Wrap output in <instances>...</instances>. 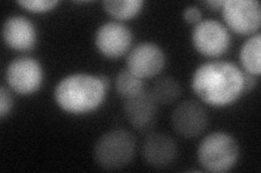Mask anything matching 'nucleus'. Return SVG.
I'll use <instances>...</instances> for the list:
<instances>
[{"instance_id":"7","label":"nucleus","mask_w":261,"mask_h":173,"mask_svg":"<svg viewBox=\"0 0 261 173\" xmlns=\"http://www.w3.org/2000/svg\"><path fill=\"white\" fill-rule=\"evenodd\" d=\"M5 78L7 85L14 92L29 95L35 93L42 86L44 72L37 60L30 56H21L8 65Z\"/></svg>"},{"instance_id":"14","label":"nucleus","mask_w":261,"mask_h":173,"mask_svg":"<svg viewBox=\"0 0 261 173\" xmlns=\"http://www.w3.org/2000/svg\"><path fill=\"white\" fill-rule=\"evenodd\" d=\"M261 36L255 34L250 36L241 48L240 60L245 73L258 77L261 73Z\"/></svg>"},{"instance_id":"8","label":"nucleus","mask_w":261,"mask_h":173,"mask_svg":"<svg viewBox=\"0 0 261 173\" xmlns=\"http://www.w3.org/2000/svg\"><path fill=\"white\" fill-rule=\"evenodd\" d=\"M171 123L175 132L185 139H194L205 132L209 116L200 103L186 100L176 105L171 115Z\"/></svg>"},{"instance_id":"3","label":"nucleus","mask_w":261,"mask_h":173,"mask_svg":"<svg viewBox=\"0 0 261 173\" xmlns=\"http://www.w3.org/2000/svg\"><path fill=\"white\" fill-rule=\"evenodd\" d=\"M136 153V139L124 129H113L103 133L95 143V162L103 170L123 169L132 162Z\"/></svg>"},{"instance_id":"4","label":"nucleus","mask_w":261,"mask_h":173,"mask_svg":"<svg viewBox=\"0 0 261 173\" xmlns=\"http://www.w3.org/2000/svg\"><path fill=\"white\" fill-rule=\"evenodd\" d=\"M240 157L238 141L228 133L214 132L200 142L197 159L206 171L224 173L235 167Z\"/></svg>"},{"instance_id":"16","label":"nucleus","mask_w":261,"mask_h":173,"mask_svg":"<svg viewBox=\"0 0 261 173\" xmlns=\"http://www.w3.org/2000/svg\"><path fill=\"white\" fill-rule=\"evenodd\" d=\"M103 9L112 18L119 21L133 19L143 9L142 0H109L102 3Z\"/></svg>"},{"instance_id":"21","label":"nucleus","mask_w":261,"mask_h":173,"mask_svg":"<svg viewBox=\"0 0 261 173\" xmlns=\"http://www.w3.org/2000/svg\"><path fill=\"white\" fill-rule=\"evenodd\" d=\"M257 85V79L255 76L250 75V74L244 73V90L245 92H249L250 90L254 89Z\"/></svg>"},{"instance_id":"20","label":"nucleus","mask_w":261,"mask_h":173,"mask_svg":"<svg viewBox=\"0 0 261 173\" xmlns=\"http://www.w3.org/2000/svg\"><path fill=\"white\" fill-rule=\"evenodd\" d=\"M182 16L186 23L196 25V24H198L201 21L202 13L197 6H189L184 9Z\"/></svg>"},{"instance_id":"5","label":"nucleus","mask_w":261,"mask_h":173,"mask_svg":"<svg viewBox=\"0 0 261 173\" xmlns=\"http://www.w3.org/2000/svg\"><path fill=\"white\" fill-rule=\"evenodd\" d=\"M228 28L242 36H252L260 28L261 8L257 0H225L221 8Z\"/></svg>"},{"instance_id":"9","label":"nucleus","mask_w":261,"mask_h":173,"mask_svg":"<svg viewBox=\"0 0 261 173\" xmlns=\"http://www.w3.org/2000/svg\"><path fill=\"white\" fill-rule=\"evenodd\" d=\"M133 43L130 29L120 22H106L95 34L97 50L109 59H119L126 54Z\"/></svg>"},{"instance_id":"17","label":"nucleus","mask_w":261,"mask_h":173,"mask_svg":"<svg viewBox=\"0 0 261 173\" xmlns=\"http://www.w3.org/2000/svg\"><path fill=\"white\" fill-rule=\"evenodd\" d=\"M116 90L124 100L135 97L145 91L144 81L127 70L121 71L116 78Z\"/></svg>"},{"instance_id":"2","label":"nucleus","mask_w":261,"mask_h":173,"mask_svg":"<svg viewBox=\"0 0 261 173\" xmlns=\"http://www.w3.org/2000/svg\"><path fill=\"white\" fill-rule=\"evenodd\" d=\"M109 80L106 76L72 74L57 84L54 97L60 109L73 115H84L99 107L106 97Z\"/></svg>"},{"instance_id":"22","label":"nucleus","mask_w":261,"mask_h":173,"mask_svg":"<svg viewBox=\"0 0 261 173\" xmlns=\"http://www.w3.org/2000/svg\"><path fill=\"white\" fill-rule=\"evenodd\" d=\"M223 3L224 0H208V2H203L202 5H205L208 9L212 11H218V10H221Z\"/></svg>"},{"instance_id":"19","label":"nucleus","mask_w":261,"mask_h":173,"mask_svg":"<svg viewBox=\"0 0 261 173\" xmlns=\"http://www.w3.org/2000/svg\"><path fill=\"white\" fill-rule=\"evenodd\" d=\"M13 107V98L6 86L0 88V118L4 119L10 114Z\"/></svg>"},{"instance_id":"15","label":"nucleus","mask_w":261,"mask_h":173,"mask_svg":"<svg viewBox=\"0 0 261 173\" xmlns=\"http://www.w3.org/2000/svg\"><path fill=\"white\" fill-rule=\"evenodd\" d=\"M149 92L159 105H170L181 96L182 88L176 79L165 76L153 82Z\"/></svg>"},{"instance_id":"12","label":"nucleus","mask_w":261,"mask_h":173,"mask_svg":"<svg viewBox=\"0 0 261 173\" xmlns=\"http://www.w3.org/2000/svg\"><path fill=\"white\" fill-rule=\"evenodd\" d=\"M142 156L145 162L152 168H167L177 157V144L168 134L151 132L144 140Z\"/></svg>"},{"instance_id":"10","label":"nucleus","mask_w":261,"mask_h":173,"mask_svg":"<svg viewBox=\"0 0 261 173\" xmlns=\"http://www.w3.org/2000/svg\"><path fill=\"white\" fill-rule=\"evenodd\" d=\"M165 64V52L158 45L148 41L134 47L126 57V70L141 79L157 76Z\"/></svg>"},{"instance_id":"6","label":"nucleus","mask_w":261,"mask_h":173,"mask_svg":"<svg viewBox=\"0 0 261 173\" xmlns=\"http://www.w3.org/2000/svg\"><path fill=\"white\" fill-rule=\"evenodd\" d=\"M194 48L201 55L218 57L223 55L231 46V35L227 28L216 20H201L192 32Z\"/></svg>"},{"instance_id":"11","label":"nucleus","mask_w":261,"mask_h":173,"mask_svg":"<svg viewBox=\"0 0 261 173\" xmlns=\"http://www.w3.org/2000/svg\"><path fill=\"white\" fill-rule=\"evenodd\" d=\"M159 104L149 91L125 100L124 116L133 129L138 132H149L157 125Z\"/></svg>"},{"instance_id":"1","label":"nucleus","mask_w":261,"mask_h":173,"mask_svg":"<svg viewBox=\"0 0 261 173\" xmlns=\"http://www.w3.org/2000/svg\"><path fill=\"white\" fill-rule=\"evenodd\" d=\"M192 89L201 102L212 107H225L245 93L244 73L231 62L203 63L194 73Z\"/></svg>"},{"instance_id":"13","label":"nucleus","mask_w":261,"mask_h":173,"mask_svg":"<svg viewBox=\"0 0 261 173\" xmlns=\"http://www.w3.org/2000/svg\"><path fill=\"white\" fill-rule=\"evenodd\" d=\"M3 38L15 51H30L36 45L37 32L34 24L25 16L12 15L4 23Z\"/></svg>"},{"instance_id":"18","label":"nucleus","mask_w":261,"mask_h":173,"mask_svg":"<svg viewBox=\"0 0 261 173\" xmlns=\"http://www.w3.org/2000/svg\"><path fill=\"white\" fill-rule=\"evenodd\" d=\"M18 4L24 9L33 13H45L54 10L58 5L57 0H22Z\"/></svg>"}]
</instances>
